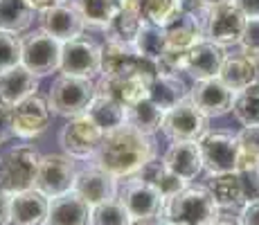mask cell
Masks as SVG:
<instances>
[{
    "instance_id": "6da1fadb",
    "label": "cell",
    "mask_w": 259,
    "mask_h": 225,
    "mask_svg": "<svg viewBox=\"0 0 259 225\" xmlns=\"http://www.w3.org/2000/svg\"><path fill=\"white\" fill-rule=\"evenodd\" d=\"M151 158H156V142L151 135H144L138 128L124 124L104 135L93 164L119 180H126L138 176Z\"/></svg>"
},
{
    "instance_id": "7a4b0ae2",
    "label": "cell",
    "mask_w": 259,
    "mask_h": 225,
    "mask_svg": "<svg viewBox=\"0 0 259 225\" xmlns=\"http://www.w3.org/2000/svg\"><path fill=\"white\" fill-rule=\"evenodd\" d=\"M41 153L34 144H14L0 156V189L9 196L36 187Z\"/></svg>"
},
{
    "instance_id": "3957f363",
    "label": "cell",
    "mask_w": 259,
    "mask_h": 225,
    "mask_svg": "<svg viewBox=\"0 0 259 225\" xmlns=\"http://www.w3.org/2000/svg\"><path fill=\"white\" fill-rule=\"evenodd\" d=\"M219 209L221 207L214 201L210 187L187 185L167 201L162 216L176 225H210L219 216Z\"/></svg>"
},
{
    "instance_id": "277c9868",
    "label": "cell",
    "mask_w": 259,
    "mask_h": 225,
    "mask_svg": "<svg viewBox=\"0 0 259 225\" xmlns=\"http://www.w3.org/2000/svg\"><path fill=\"white\" fill-rule=\"evenodd\" d=\"M97 95V79L74 77V74H54L48 90V102L54 115L70 119L83 115Z\"/></svg>"
},
{
    "instance_id": "5b68a950",
    "label": "cell",
    "mask_w": 259,
    "mask_h": 225,
    "mask_svg": "<svg viewBox=\"0 0 259 225\" xmlns=\"http://www.w3.org/2000/svg\"><path fill=\"white\" fill-rule=\"evenodd\" d=\"M104 133L102 126L93 122V117L88 113L70 117L59 131V144H61V151L66 156H70L72 160H95L99 147L104 142Z\"/></svg>"
},
{
    "instance_id": "8992f818",
    "label": "cell",
    "mask_w": 259,
    "mask_h": 225,
    "mask_svg": "<svg viewBox=\"0 0 259 225\" xmlns=\"http://www.w3.org/2000/svg\"><path fill=\"white\" fill-rule=\"evenodd\" d=\"M21 38H23V66L29 72H34L38 79L59 74V70H61V52H63L61 41L50 36L41 27L34 29V32L29 29Z\"/></svg>"
},
{
    "instance_id": "52a82bcc",
    "label": "cell",
    "mask_w": 259,
    "mask_h": 225,
    "mask_svg": "<svg viewBox=\"0 0 259 225\" xmlns=\"http://www.w3.org/2000/svg\"><path fill=\"white\" fill-rule=\"evenodd\" d=\"M54 111L50 106L48 97L43 95H32V97L18 102L12 106V126H14V138L29 142V140L41 138L48 133L50 124H52Z\"/></svg>"
},
{
    "instance_id": "ba28073f",
    "label": "cell",
    "mask_w": 259,
    "mask_h": 225,
    "mask_svg": "<svg viewBox=\"0 0 259 225\" xmlns=\"http://www.w3.org/2000/svg\"><path fill=\"white\" fill-rule=\"evenodd\" d=\"M203 156V169L210 176H223V173L237 171L239 162V140L237 135L228 131H207L198 140Z\"/></svg>"
},
{
    "instance_id": "9c48e42d",
    "label": "cell",
    "mask_w": 259,
    "mask_h": 225,
    "mask_svg": "<svg viewBox=\"0 0 259 225\" xmlns=\"http://www.w3.org/2000/svg\"><path fill=\"white\" fill-rule=\"evenodd\" d=\"M59 72L86 79H99V74H102V45L86 34L72 38V41H66Z\"/></svg>"
},
{
    "instance_id": "30bf717a",
    "label": "cell",
    "mask_w": 259,
    "mask_h": 225,
    "mask_svg": "<svg viewBox=\"0 0 259 225\" xmlns=\"http://www.w3.org/2000/svg\"><path fill=\"white\" fill-rule=\"evenodd\" d=\"M207 187L221 209L243 207L248 201L259 198V173L232 171L223 176H212Z\"/></svg>"
},
{
    "instance_id": "8fae6325",
    "label": "cell",
    "mask_w": 259,
    "mask_h": 225,
    "mask_svg": "<svg viewBox=\"0 0 259 225\" xmlns=\"http://www.w3.org/2000/svg\"><path fill=\"white\" fill-rule=\"evenodd\" d=\"M77 164L70 156L66 153H48L41 158L38 164V176H36V187L41 194L48 198H57L63 194L72 192L74 183H77Z\"/></svg>"
},
{
    "instance_id": "7c38bea8",
    "label": "cell",
    "mask_w": 259,
    "mask_h": 225,
    "mask_svg": "<svg viewBox=\"0 0 259 225\" xmlns=\"http://www.w3.org/2000/svg\"><path fill=\"white\" fill-rule=\"evenodd\" d=\"M207 131H210V117L198 111L189 97L165 113L162 133L171 142H198Z\"/></svg>"
},
{
    "instance_id": "4fadbf2b",
    "label": "cell",
    "mask_w": 259,
    "mask_h": 225,
    "mask_svg": "<svg viewBox=\"0 0 259 225\" xmlns=\"http://www.w3.org/2000/svg\"><path fill=\"white\" fill-rule=\"evenodd\" d=\"M119 201L124 203L131 221H140V218H151V216H162L165 212L167 198L158 192L153 185L144 183L142 178L133 176L126 178L119 187Z\"/></svg>"
},
{
    "instance_id": "5bb4252c",
    "label": "cell",
    "mask_w": 259,
    "mask_h": 225,
    "mask_svg": "<svg viewBox=\"0 0 259 225\" xmlns=\"http://www.w3.org/2000/svg\"><path fill=\"white\" fill-rule=\"evenodd\" d=\"M246 23L248 18L243 16L241 9L235 3H226L207 9L203 32H205L207 41H214L221 48H228V45H239L243 36V29H246Z\"/></svg>"
},
{
    "instance_id": "9a60e30c",
    "label": "cell",
    "mask_w": 259,
    "mask_h": 225,
    "mask_svg": "<svg viewBox=\"0 0 259 225\" xmlns=\"http://www.w3.org/2000/svg\"><path fill=\"white\" fill-rule=\"evenodd\" d=\"M38 27L43 32H48L50 36H54L57 41L66 43L72 38L86 34V18H83L81 9L77 7L74 0L61 3L57 7H50L46 12L38 14Z\"/></svg>"
},
{
    "instance_id": "2e32d148",
    "label": "cell",
    "mask_w": 259,
    "mask_h": 225,
    "mask_svg": "<svg viewBox=\"0 0 259 225\" xmlns=\"http://www.w3.org/2000/svg\"><path fill=\"white\" fill-rule=\"evenodd\" d=\"M235 95V90L228 88L219 77L194 81L192 90H189V99L205 117H223V115L232 113Z\"/></svg>"
},
{
    "instance_id": "e0dca14e",
    "label": "cell",
    "mask_w": 259,
    "mask_h": 225,
    "mask_svg": "<svg viewBox=\"0 0 259 225\" xmlns=\"http://www.w3.org/2000/svg\"><path fill=\"white\" fill-rule=\"evenodd\" d=\"M119 187H122L119 178L104 171V169H99L97 164H91V167L81 169V171L77 173V183H74V192L88 205H93V207L117 198Z\"/></svg>"
},
{
    "instance_id": "ac0fdd59",
    "label": "cell",
    "mask_w": 259,
    "mask_h": 225,
    "mask_svg": "<svg viewBox=\"0 0 259 225\" xmlns=\"http://www.w3.org/2000/svg\"><path fill=\"white\" fill-rule=\"evenodd\" d=\"M226 48L217 45L214 41H198L194 48L187 50V59H185V72L194 81H203V79H214L219 77L226 61Z\"/></svg>"
},
{
    "instance_id": "d6986e66",
    "label": "cell",
    "mask_w": 259,
    "mask_h": 225,
    "mask_svg": "<svg viewBox=\"0 0 259 225\" xmlns=\"http://www.w3.org/2000/svg\"><path fill=\"white\" fill-rule=\"evenodd\" d=\"M153 79L144 74H119V77H99L97 79V93L108 95V97L122 102L124 106H133L140 99L149 97Z\"/></svg>"
},
{
    "instance_id": "ffe728a7",
    "label": "cell",
    "mask_w": 259,
    "mask_h": 225,
    "mask_svg": "<svg viewBox=\"0 0 259 225\" xmlns=\"http://www.w3.org/2000/svg\"><path fill=\"white\" fill-rule=\"evenodd\" d=\"M93 205H88L77 192H68L63 196L50 198L48 225H91Z\"/></svg>"
},
{
    "instance_id": "44dd1931",
    "label": "cell",
    "mask_w": 259,
    "mask_h": 225,
    "mask_svg": "<svg viewBox=\"0 0 259 225\" xmlns=\"http://www.w3.org/2000/svg\"><path fill=\"white\" fill-rule=\"evenodd\" d=\"M162 162L185 183H192L203 171V156L198 142H171L167 147Z\"/></svg>"
},
{
    "instance_id": "7402d4cb",
    "label": "cell",
    "mask_w": 259,
    "mask_h": 225,
    "mask_svg": "<svg viewBox=\"0 0 259 225\" xmlns=\"http://www.w3.org/2000/svg\"><path fill=\"white\" fill-rule=\"evenodd\" d=\"M50 198L38 189L12 196V225H48Z\"/></svg>"
},
{
    "instance_id": "603a6c76",
    "label": "cell",
    "mask_w": 259,
    "mask_h": 225,
    "mask_svg": "<svg viewBox=\"0 0 259 225\" xmlns=\"http://www.w3.org/2000/svg\"><path fill=\"white\" fill-rule=\"evenodd\" d=\"M41 79L34 72H29L25 66H16L0 74V99L9 106H16L18 102L32 97L38 93Z\"/></svg>"
},
{
    "instance_id": "cb8c5ba5",
    "label": "cell",
    "mask_w": 259,
    "mask_h": 225,
    "mask_svg": "<svg viewBox=\"0 0 259 225\" xmlns=\"http://www.w3.org/2000/svg\"><path fill=\"white\" fill-rule=\"evenodd\" d=\"M189 88L185 79L176 72H160L153 79L151 88H149V99L153 104L162 108V111H171L174 106H178L181 102H185L189 97Z\"/></svg>"
},
{
    "instance_id": "d4e9b609",
    "label": "cell",
    "mask_w": 259,
    "mask_h": 225,
    "mask_svg": "<svg viewBox=\"0 0 259 225\" xmlns=\"http://www.w3.org/2000/svg\"><path fill=\"white\" fill-rule=\"evenodd\" d=\"M34 21H38V12L29 0H0V32L27 34Z\"/></svg>"
},
{
    "instance_id": "484cf974",
    "label": "cell",
    "mask_w": 259,
    "mask_h": 225,
    "mask_svg": "<svg viewBox=\"0 0 259 225\" xmlns=\"http://www.w3.org/2000/svg\"><path fill=\"white\" fill-rule=\"evenodd\" d=\"M219 79L226 83L230 90L241 93V90L255 86L257 81V70H255V61L248 54H228L223 68L219 72Z\"/></svg>"
},
{
    "instance_id": "4316f807",
    "label": "cell",
    "mask_w": 259,
    "mask_h": 225,
    "mask_svg": "<svg viewBox=\"0 0 259 225\" xmlns=\"http://www.w3.org/2000/svg\"><path fill=\"white\" fill-rule=\"evenodd\" d=\"M86 113L91 115L93 122L97 124V126H102L104 133H108V131H115V128H119V126H124V124H126L128 106H124L122 102L108 97V95L97 93Z\"/></svg>"
},
{
    "instance_id": "83f0119b",
    "label": "cell",
    "mask_w": 259,
    "mask_h": 225,
    "mask_svg": "<svg viewBox=\"0 0 259 225\" xmlns=\"http://www.w3.org/2000/svg\"><path fill=\"white\" fill-rule=\"evenodd\" d=\"M138 178H142L144 183L153 185V187H156L158 192L167 198V201L171 196H176L178 192H183V189L189 185L181 176H176V173H174L171 169L162 162V158H151L149 160V162L142 167V171L138 173Z\"/></svg>"
},
{
    "instance_id": "f1b7e54d",
    "label": "cell",
    "mask_w": 259,
    "mask_h": 225,
    "mask_svg": "<svg viewBox=\"0 0 259 225\" xmlns=\"http://www.w3.org/2000/svg\"><path fill=\"white\" fill-rule=\"evenodd\" d=\"M162 122H165V111L158 104H153L149 97H144L138 104L128 106L126 124L138 128L144 135H151L153 138L158 131H162Z\"/></svg>"
},
{
    "instance_id": "f546056e",
    "label": "cell",
    "mask_w": 259,
    "mask_h": 225,
    "mask_svg": "<svg viewBox=\"0 0 259 225\" xmlns=\"http://www.w3.org/2000/svg\"><path fill=\"white\" fill-rule=\"evenodd\" d=\"M142 25H144V16L140 9H117L115 18H113V23L108 25V29L104 34L111 41L133 43L138 38V34H140Z\"/></svg>"
},
{
    "instance_id": "4dcf8cb0",
    "label": "cell",
    "mask_w": 259,
    "mask_h": 225,
    "mask_svg": "<svg viewBox=\"0 0 259 225\" xmlns=\"http://www.w3.org/2000/svg\"><path fill=\"white\" fill-rule=\"evenodd\" d=\"M133 45H136L138 54H142V57H147V59H151V61L158 63L162 59V54L169 50L165 27L144 21L140 34H138V38L133 41Z\"/></svg>"
},
{
    "instance_id": "1f68e13d",
    "label": "cell",
    "mask_w": 259,
    "mask_h": 225,
    "mask_svg": "<svg viewBox=\"0 0 259 225\" xmlns=\"http://www.w3.org/2000/svg\"><path fill=\"white\" fill-rule=\"evenodd\" d=\"M237 140H239L237 171L259 173V126H243L237 133Z\"/></svg>"
},
{
    "instance_id": "d6a6232c",
    "label": "cell",
    "mask_w": 259,
    "mask_h": 225,
    "mask_svg": "<svg viewBox=\"0 0 259 225\" xmlns=\"http://www.w3.org/2000/svg\"><path fill=\"white\" fill-rule=\"evenodd\" d=\"M77 7L81 9L86 25L93 29H104L106 32L108 25L113 23L117 14V0H74Z\"/></svg>"
},
{
    "instance_id": "836d02e7",
    "label": "cell",
    "mask_w": 259,
    "mask_h": 225,
    "mask_svg": "<svg viewBox=\"0 0 259 225\" xmlns=\"http://www.w3.org/2000/svg\"><path fill=\"white\" fill-rule=\"evenodd\" d=\"M232 115H235V119L241 126H259V86L257 83L235 95Z\"/></svg>"
},
{
    "instance_id": "e575fe53",
    "label": "cell",
    "mask_w": 259,
    "mask_h": 225,
    "mask_svg": "<svg viewBox=\"0 0 259 225\" xmlns=\"http://www.w3.org/2000/svg\"><path fill=\"white\" fill-rule=\"evenodd\" d=\"M140 9L147 23L167 27L181 14L183 0H140Z\"/></svg>"
},
{
    "instance_id": "d590c367",
    "label": "cell",
    "mask_w": 259,
    "mask_h": 225,
    "mask_svg": "<svg viewBox=\"0 0 259 225\" xmlns=\"http://www.w3.org/2000/svg\"><path fill=\"white\" fill-rule=\"evenodd\" d=\"M131 216H128L126 207L119 198L106 201L97 207H93V223L91 225H131Z\"/></svg>"
},
{
    "instance_id": "8d00e7d4",
    "label": "cell",
    "mask_w": 259,
    "mask_h": 225,
    "mask_svg": "<svg viewBox=\"0 0 259 225\" xmlns=\"http://www.w3.org/2000/svg\"><path fill=\"white\" fill-rule=\"evenodd\" d=\"M23 66V38L18 34L0 32V74Z\"/></svg>"
},
{
    "instance_id": "74e56055",
    "label": "cell",
    "mask_w": 259,
    "mask_h": 225,
    "mask_svg": "<svg viewBox=\"0 0 259 225\" xmlns=\"http://www.w3.org/2000/svg\"><path fill=\"white\" fill-rule=\"evenodd\" d=\"M239 48H241V52L248 54V57L259 54V18H252V21L246 23V29H243V36H241V41H239Z\"/></svg>"
},
{
    "instance_id": "f35d334b",
    "label": "cell",
    "mask_w": 259,
    "mask_h": 225,
    "mask_svg": "<svg viewBox=\"0 0 259 225\" xmlns=\"http://www.w3.org/2000/svg\"><path fill=\"white\" fill-rule=\"evenodd\" d=\"M14 138V126H12V106L0 99V144H7Z\"/></svg>"
},
{
    "instance_id": "ab89813d",
    "label": "cell",
    "mask_w": 259,
    "mask_h": 225,
    "mask_svg": "<svg viewBox=\"0 0 259 225\" xmlns=\"http://www.w3.org/2000/svg\"><path fill=\"white\" fill-rule=\"evenodd\" d=\"M239 221L241 225H259V198L248 201L239 212Z\"/></svg>"
},
{
    "instance_id": "60d3db41",
    "label": "cell",
    "mask_w": 259,
    "mask_h": 225,
    "mask_svg": "<svg viewBox=\"0 0 259 225\" xmlns=\"http://www.w3.org/2000/svg\"><path fill=\"white\" fill-rule=\"evenodd\" d=\"M0 225H12V196L0 189Z\"/></svg>"
},
{
    "instance_id": "b9f144b4",
    "label": "cell",
    "mask_w": 259,
    "mask_h": 225,
    "mask_svg": "<svg viewBox=\"0 0 259 225\" xmlns=\"http://www.w3.org/2000/svg\"><path fill=\"white\" fill-rule=\"evenodd\" d=\"M232 3H235L237 7L241 9L243 16H246L248 21H252V18H259V0H232Z\"/></svg>"
},
{
    "instance_id": "7bdbcfd3",
    "label": "cell",
    "mask_w": 259,
    "mask_h": 225,
    "mask_svg": "<svg viewBox=\"0 0 259 225\" xmlns=\"http://www.w3.org/2000/svg\"><path fill=\"white\" fill-rule=\"evenodd\" d=\"M29 3H32V7L36 9L38 14H41L50 7H57V5H61V3H68V0H29Z\"/></svg>"
},
{
    "instance_id": "ee69618b",
    "label": "cell",
    "mask_w": 259,
    "mask_h": 225,
    "mask_svg": "<svg viewBox=\"0 0 259 225\" xmlns=\"http://www.w3.org/2000/svg\"><path fill=\"white\" fill-rule=\"evenodd\" d=\"M131 225H169L165 216H151V218H140V221H133Z\"/></svg>"
},
{
    "instance_id": "f6af8a7d",
    "label": "cell",
    "mask_w": 259,
    "mask_h": 225,
    "mask_svg": "<svg viewBox=\"0 0 259 225\" xmlns=\"http://www.w3.org/2000/svg\"><path fill=\"white\" fill-rule=\"evenodd\" d=\"M210 225H241V221H239V218H232V216H221V214H219V216L214 218V221H212Z\"/></svg>"
},
{
    "instance_id": "bcb514c9",
    "label": "cell",
    "mask_w": 259,
    "mask_h": 225,
    "mask_svg": "<svg viewBox=\"0 0 259 225\" xmlns=\"http://www.w3.org/2000/svg\"><path fill=\"white\" fill-rule=\"evenodd\" d=\"M203 7L212 9V7H219V5H226V3H232V0H198Z\"/></svg>"
},
{
    "instance_id": "7dc6e473",
    "label": "cell",
    "mask_w": 259,
    "mask_h": 225,
    "mask_svg": "<svg viewBox=\"0 0 259 225\" xmlns=\"http://www.w3.org/2000/svg\"><path fill=\"white\" fill-rule=\"evenodd\" d=\"M252 61H255V70H257V86H259V54H255V57H252Z\"/></svg>"
},
{
    "instance_id": "c3c4849f",
    "label": "cell",
    "mask_w": 259,
    "mask_h": 225,
    "mask_svg": "<svg viewBox=\"0 0 259 225\" xmlns=\"http://www.w3.org/2000/svg\"><path fill=\"white\" fill-rule=\"evenodd\" d=\"M169 225H176V223H169Z\"/></svg>"
}]
</instances>
